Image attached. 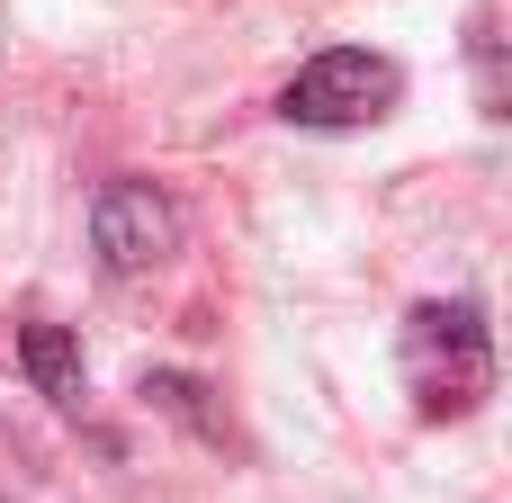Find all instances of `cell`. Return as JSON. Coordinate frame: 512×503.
I'll use <instances>...</instances> for the list:
<instances>
[{
	"label": "cell",
	"instance_id": "3",
	"mask_svg": "<svg viewBox=\"0 0 512 503\" xmlns=\"http://www.w3.org/2000/svg\"><path fill=\"white\" fill-rule=\"evenodd\" d=\"M90 243H99L108 279H144V270H162L180 252V207L153 180H108L90 198Z\"/></svg>",
	"mask_w": 512,
	"mask_h": 503
},
{
	"label": "cell",
	"instance_id": "1",
	"mask_svg": "<svg viewBox=\"0 0 512 503\" xmlns=\"http://www.w3.org/2000/svg\"><path fill=\"white\" fill-rule=\"evenodd\" d=\"M396 360H405V396H414L423 423H459V414H477L495 396V333H486V315L468 297L414 306Z\"/></svg>",
	"mask_w": 512,
	"mask_h": 503
},
{
	"label": "cell",
	"instance_id": "5",
	"mask_svg": "<svg viewBox=\"0 0 512 503\" xmlns=\"http://www.w3.org/2000/svg\"><path fill=\"white\" fill-rule=\"evenodd\" d=\"M144 396H153L162 414H180V423H198L207 441H225V423L207 414V387H198V378H171V369H153V378H144Z\"/></svg>",
	"mask_w": 512,
	"mask_h": 503
},
{
	"label": "cell",
	"instance_id": "4",
	"mask_svg": "<svg viewBox=\"0 0 512 503\" xmlns=\"http://www.w3.org/2000/svg\"><path fill=\"white\" fill-rule=\"evenodd\" d=\"M18 369H27L36 396H54L63 414L81 405V342H72L54 315H27V324H18Z\"/></svg>",
	"mask_w": 512,
	"mask_h": 503
},
{
	"label": "cell",
	"instance_id": "2",
	"mask_svg": "<svg viewBox=\"0 0 512 503\" xmlns=\"http://www.w3.org/2000/svg\"><path fill=\"white\" fill-rule=\"evenodd\" d=\"M405 99V63L396 54H369V45H333V54H315L288 90H279V117L288 126H378L387 108Z\"/></svg>",
	"mask_w": 512,
	"mask_h": 503
}]
</instances>
